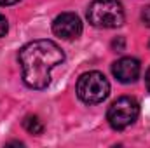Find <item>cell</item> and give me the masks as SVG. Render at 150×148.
<instances>
[{"label":"cell","mask_w":150,"mask_h":148,"mask_svg":"<svg viewBox=\"0 0 150 148\" xmlns=\"http://www.w3.org/2000/svg\"><path fill=\"white\" fill-rule=\"evenodd\" d=\"M65 61V54L52 40H33L19 51L23 80L32 89H44L51 82V70Z\"/></svg>","instance_id":"cell-1"},{"label":"cell","mask_w":150,"mask_h":148,"mask_svg":"<svg viewBox=\"0 0 150 148\" xmlns=\"http://www.w3.org/2000/svg\"><path fill=\"white\" fill-rule=\"evenodd\" d=\"M87 19L96 28H117L124 23V9L117 0H93Z\"/></svg>","instance_id":"cell-2"},{"label":"cell","mask_w":150,"mask_h":148,"mask_svg":"<svg viewBox=\"0 0 150 148\" xmlns=\"http://www.w3.org/2000/svg\"><path fill=\"white\" fill-rule=\"evenodd\" d=\"M110 92V84L107 77L100 72L84 73L77 82V94L87 105H96L107 99Z\"/></svg>","instance_id":"cell-3"},{"label":"cell","mask_w":150,"mask_h":148,"mask_svg":"<svg viewBox=\"0 0 150 148\" xmlns=\"http://www.w3.org/2000/svg\"><path fill=\"white\" fill-rule=\"evenodd\" d=\"M138 113H140L138 101L134 98L124 96V98H119L117 101L112 103L107 117H108V122L113 129L120 131V129H126L127 125H131L138 118Z\"/></svg>","instance_id":"cell-4"},{"label":"cell","mask_w":150,"mask_h":148,"mask_svg":"<svg viewBox=\"0 0 150 148\" xmlns=\"http://www.w3.org/2000/svg\"><path fill=\"white\" fill-rule=\"evenodd\" d=\"M52 32L65 40H74L82 33V23L74 12L59 14L52 23Z\"/></svg>","instance_id":"cell-5"},{"label":"cell","mask_w":150,"mask_h":148,"mask_svg":"<svg viewBox=\"0 0 150 148\" xmlns=\"http://www.w3.org/2000/svg\"><path fill=\"white\" fill-rule=\"evenodd\" d=\"M112 72L117 77L119 82L129 84V82H134L138 78V75H140V63L134 58H120L119 61L113 63Z\"/></svg>","instance_id":"cell-6"},{"label":"cell","mask_w":150,"mask_h":148,"mask_svg":"<svg viewBox=\"0 0 150 148\" xmlns=\"http://www.w3.org/2000/svg\"><path fill=\"white\" fill-rule=\"evenodd\" d=\"M23 125H25V129H26L28 132H32V134H40V132L44 131V124L40 122V118L35 117V115H28V117L23 120Z\"/></svg>","instance_id":"cell-7"},{"label":"cell","mask_w":150,"mask_h":148,"mask_svg":"<svg viewBox=\"0 0 150 148\" xmlns=\"http://www.w3.org/2000/svg\"><path fill=\"white\" fill-rule=\"evenodd\" d=\"M142 19H143V23L150 26V5H147L145 9H143V12H142Z\"/></svg>","instance_id":"cell-8"},{"label":"cell","mask_w":150,"mask_h":148,"mask_svg":"<svg viewBox=\"0 0 150 148\" xmlns=\"http://www.w3.org/2000/svg\"><path fill=\"white\" fill-rule=\"evenodd\" d=\"M7 33V19L0 14V37H4Z\"/></svg>","instance_id":"cell-9"},{"label":"cell","mask_w":150,"mask_h":148,"mask_svg":"<svg viewBox=\"0 0 150 148\" xmlns=\"http://www.w3.org/2000/svg\"><path fill=\"white\" fill-rule=\"evenodd\" d=\"M16 2H19V0H0V5H12Z\"/></svg>","instance_id":"cell-10"},{"label":"cell","mask_w":150,"mask_h":148,"mask_svg":"<svg viewBox=\"0 0 150 148\" xmlns=\"http://www.w3.org/2000/svg\"><path fill=\"white\" fill-rule=\"evenodd\" d=\"M147 89H149V92H150V68H149V72H147Z\"/></svg>","instance_id":"cell-11"}]
</instances>
